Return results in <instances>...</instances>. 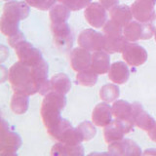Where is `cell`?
Returning a JSON list of instances; mask_svg holds the SVG:
<instances>
[{
    "instance_id": "10",
    "label": "cell",
    "mask_w": 156,
    "mask_h": 156,
    "mask_svg": "<svg viewBox=\"0 0 156 156\" xmlns=\"http://www.w3.org/2000/svg\"><path fill=\"white\" fill-rule=\"evenodd\" d=\"M124 61L132 66H140L147 60V52L140 45L128 41L122 51Z\"/></svg>"
},
{
    "instance_id": "22",
    "label": "cell",
    "mask_w": 156,
    "mask_h": 156,
    "mask_svg": "<svg viewBox=\"0 0 156 156\" xmlns=\"http://www.w3.org/2000/svg\"><path fill=\"white\" fill-rule=\"evenodd\" d=\"M51 91L66 95L70 91L71 81L66 73H58L50 79Z\"/></svg>"
},
{
    "instance_id": "35",
    "label": "cell",
    "mask_w": 156,
    "mask_h": 156,
    "mask_svg": "<svg viewBox=\"0 0 156 156\" xmlns=\"http://www.w3.org/2000/svg\"><path fill=\"white\" fill-rule=\"evenodd\" d=\"M148 136L150 138L151 140H153L154 143H156V123L153 128L148 131Z\"/></svg>"
},
{
    "instance_id": "27",
    "label": "cell",
    "mask_w": 156,
    "mask_h": 156,
    "mask_svg": "<svg viewBox=\"0 0 156 156\" xmlns=\"http://www.w3.org/2000/svg\"><path fill=\"white\" fill-rule=\"evenodd\" d=\"M120 90L119 87L117 86L115 83L114 84H105L104 85L100 90V97L101 101L105 102H112L115 101L119 98Z\"/></svg>"
},
{
    "instance_id": "8",
    "label": "cell",
    "mask_w": 156,
    "mask_h": 156,
    "mask_svg": "<svg viewBox=\"0 0 156 156\" xmlns=\"http://www.w3.org/2000/svg\"><path fill=\"white\" fill-rule=\"evenodd\" d=\"M51 29L56 46L62 51L69 50L73 45L74 37L67 23H52Z\"/></svg>"
},
{
    "instance_id": "3",
    "label": "cell",
    "mask_w": 156,
    "mask_h": 156,
    "mask_svg": "<svg viewBox=\"0 0 156 156\" xmlns=\"http://www.w3.org/2000/svg\"><path fill=\"white\" fill-rule=\"evenodd\" d=\"M8 80L14 92L23 93L31 96L38 93V88L34 82L31 66L18 62L10 67L8 72Z\"/></svg>"
},
{
    "instance_id": "20",
    "label": "cell",
    "mask_w": 156,
    "mask_h": 156,
    "mask_svg": "<svg viewBox=\"0 0 156 156\" xmlns=\"http://www.w3.org/2000/svg\"><path fill=\"white\" fill-rule=\"evenodd\" d=\"M52 155H67V156H82L84 155V148L81 144L70 145L62 141L55 144L52 147Z\"/></svg>"
},
{
    "instance_id": "32",
    "label": "cell",
    "mask_w": 156,
    "mask_h": 156,
    "mask_svg": "<svg viewBox=\"0 0 156 156\" xmlns=\"http://www.w3.org/2000/svg\"><path fill=\"white\" fill-rule=\"evenodd\" d=\"M58 1L65 4L71 11H78V10L86 8L88 5L91 4L92 0H58Z\"/></svg>"
},
{
    "instance_id": "23",
    "label": "cell",
    "mask_w": 156,
    "mask_h": 156,
    "mask_svg": "<svg viewBox=\"0 0 156 156\" xmlns=\"http://www.w3.org/2000/svg\"><path fill=\"white\" fill-rule=\"evenodd\" d=\"M28 105L29 96L27 94H23V93L15 92L11 100V109L14 113L19 115L26 113L28 109Z\"/></svg>"
},
{
    "instance_id": "26",
    "label": "cell",
    "mask_w": 156,
    "mask_h": 156,
    "mask_svg": "<svg viewBox=\"0 0 156 156\" xmlns=\"http://www.w3.org/2000/svg\"><path fill=\"white\" fill-rule=\"evenodd\" d=\"M98 81V73L92 68H87L82 71L77 72L76 83L84 87L94 86Z\"/></svg>"
},
{
    "instance_id": "9",
    "label": "cell",
    "mask_w": 156,
    "mask_h": 156,
    "mask_svg": "<svg viewBox=\"0 0 156 156\" xmlns=\"http://www.w3.org/2000/svg\"><path fill=\"white\" fill-rule=\"evenodd\" d=\"M19 58V61L28 66H34L43 60L41 52L33 47L31 43L23 40L14 48Z\"/></svg>"
},
{
    "instance_id": "34",
    "label": "cell",
    "mask_w": 156,
    "mask_h": 156,
    "mask_svg": "<svg viewBox=\"0 0 156 156\" xmlns=\"http://www.w3.org/2000/svg\"><path fill=\"white\" fill-rule=\"evenodd\" d=\"M100 3L104 6L106 10H108V11H110V10L117 6L119 3V0H100Z\"/></svg>"
},
{
    "instance_id": "1",
    "label": "cell",
    "mask_w": 156,
    "mask_h": 156,
    "mask_svg": "<svg viewBox=\"0 0 156 156\" xmlns=\"http://www.w3.org/2000/svg\"><path fill=\"white\" fill-rule=\"evenodd\" d=\"M29 5L23 1H8L4 5L0 21L1 31L5 35L12 36L20 32L19 24L22 20L29 16Z\"/></svg>"
},
{
    "instance_id": "19",
    "label": "cell",
    "mask_w": 156,
    "mask_h": 156,
    "mask_svg": "<svg viewBox=\"0 0 156 156\" xmlns=\"http://www.w3.org/2000/svg\"><path fill=\"white\" fill-rule=\"evenodd\" d=\"M112 113L115 116V118L134 122L133 119V104L123 101V100H116L112 105Z\"/></svg>"
},
{
    "instance_id": "24",
    "label": "cell",
    "mask_w": 156,
    "mask_h": 156,
    "mask_svg": "<svg viewBox=\"0 0 156 156\" xmlns=\"http://www.w3.org/2000/svg\"><path fill=\"white\" fill-rule=\"evenodd\" d=\"M70 11L71 10L67 6H66L65 4H55L50 9V12H49L51 22L54 23L67 22V20L69 19L70 16Z\"/></svg>"
},
{
    "instance_id": "29",
    "label": "cell",
    "mask_w": 156,
    "mask_h": 156,
    "mask_svg": "<svg viewBox=\"0 0 156 156\" xmlns=\"http://www.w3.org/2000/svg\"><path fill=\"white\" fill-rule=\"evenodd\" d=\"M123 28L124 27H122L121 24L118 23H116L113 20H109L107 21L105 26L102 27V31L105 37H120L123 35Z\"/></svg>"
},
{
    "instance_id": "18",
    "label": "cell",
    "mask_w": 156,
    "mask_h": 156,
    "mask_svg": "<svg viewBox=\"0 0 156 156\" xmlns=\"http://www.w3.org/2000/svg\"><path fill=\"white\" fill-rule=\"evenodd\" d=\"M130 70L128 66L123 62H116L110 66L108 78L115 84H124L129 79Z\"/></svg>"
},
{
    "instance_id": "37",
    "label": "cell",
    "mask_w": 156,
    "mask_h": 156,
    "mask_svg": "<svg viewBox=\"0 0 156 156\" xmlns=\"http://www.w3.org/2000/svg\"><path fill=\"white\" fill-rule=\"evenodd\" d=\"M154 36H155V41H156V32H155V34H154Z\"/></svg>"
},
{
    "instance_id": "33",
    "label": "cell",
    "mask_w": 156,
    "mask_h": 156,
    "mask_svg": "<svg viewBox=\"0 0 156 156\" xmlns=\"http://www.w3.org/2000/svg\"><path fill=\"white\" fill-rule=\"evenodd\" d=\"M23 40H26V39H24L23 33H22L21 31L18 32L17 34H15V35H12V36L8 37V42L10 44V46L13 47V48H15L18 45V44L23 42Z\"/></svg>"
},
{
    "instance_id": "11",
    "label": "cell",
    "mask_w": 156,
    "mask_h": 156,
    "mask_svg": "<svg viewBox=\"0 0 156 156\" xmlns=\"http://www.w3.org/2000/svg\"><path fill=\"white\" fill-rule=\"evenodd\" d=\"M156 0H136L131 5L133 17L140 23H147L155 15Z\"/></svg>"
},
{
    "instance_id": "4",
    "label": "cell",
    "mask_w": 156,
    "mask_h": 156,
    "mask_svg": "<svg viewBox=\"0 0 156 156\" xmlns=\"http://www.w3.org/2000/svg\"><path fill=\"white\" fill-rule=\"evenodd\" d=\"M22 145V138L13 130L6 121L2 119L0 133V154L3 156L17 155L18 149Z\"/></svg>"
},
{
    "instance_id": "12",
    "label": "cell",
    "mask_w": 156,
    "mask_h": 156,
    "mask_svg": "<svg viewBox=\"0 0 156 156\" xmlns=\"http://www.w3.org/2000/svg\"><path fill=\"white\" fill-rule=\"evenodd\" d=\"M84 16L88 23L95 28H101L107 22L106 9L101 3L94 2L89 4L85 9Z\"/></svg>"
},
{
    "instance_id": "15",
    "label": "cell",
    "mask_w": 156,
    "mask_h": 156,
    "mask_svg": "<svg viewBox=\"0 0 156 156\" xmlns=\"http://www.w3.org/2000/svg\"><path fill=\"white\" fill-rule=\"evenodd\" d=\"M112 107L108 102H101L95 106L92 112V121L99 127H105L112 121Z\"/></svg>"
},
{
    "instance_id": "17",
    "label": "cell",
    "mask_w": 156,
    "mask_h": 156,
    "mask_svg": "<svg viewBox=\"0 0 156 156\" xmlns=\"http://www.w3.org/2000/svg\"><path fill=\"white\" fill-rule=\"evenodd\" d=\"M110 58L108 53L105 51H96L92 54L91 68L98 74L108 73L110 68Z\"/></svg>"
},
{
    "instance_id": "16",
    "label": "cell",
    "mask_w": 156,
    "mask_h": 156,
    "mask_svg": "<svg viewBox=\"0 0 156 156\" xmlns=\"http://www.w3.org/2000/svg\"><path fill=\"white\" fill-rule=\"evenodd\" d=\"M133 119L135 125H136L141 130L147 132L152 129L156 123L153 117H151L139 102L133 104Z\"/></svg>"
},
{
    "instance_id": "6",
    "label": "cell",
    "mask_w": 156,
    "mask_h": 156,
    "mask_svg": "<svg viewBox=\"0 0 156 156\" xmlns=\"http://www.w3.org/2000/svg\"><path fill=\"white\" fill-rule=\"evenodd\" d=\"M154 30L149 22L140 23L138 21H131L123 28V35L130 42L138 40H146L153 36Z\"/></svg>"
},
{
    "instance_id": "13",
    "label": "cell",
    "mask_w": 156,
    "mask_h": 156,
    "mask_svg": "<svg viewBox=\"0 0 156 156\" xmlns=\"http://www.w3.org/2000/svg\"><path fill=\"white\" fill-rule=\"evenodd\" d=\"M108 153L112 155H140L141 149L135 141L123 139L109 144Z\"/></svg>"
},
{
    "instance_id": "7",
    "label": "cell",
    "mask_w": 156,
    "mask_h": 156,
    "mask_svg": "<svg viewBox=\"0 0 156 156\" xmlns=\"http://www.w3.org/2000/svg\"><path fill=\"white\" fill-rule=\"evenodd\" d=\"M78 45L88 51H102L105 46V36L94 29H84L78 36Z\"/></svg>"
},
{
    "instance_id": "30",
    "label": "cell",
    "mask_w": 156,
    "mask_h": 156,
    "mask_svg": "<svg viewBox=\"0 0 156 156\" xmlns=\"http://www.w3.org/2000/svg\"><path fill=\"white\" fill-rule=\"evenodd\" d=\"M95 124L91 123L89 121H84L78 125V130L81 132V134L84 138V140H91L97 134V130L95 128Z\"/></svg>"
},
{
    "instance_id": "2",
    "label": "cell",
    "mask_w": 156,
    "mask_h": 156,
    "mask_svg": "<svg viewBox=\"0 0 156 156\" xmlns=\"http://www.w3.org/2000/svg\"><path fill=\"white\" fill-rule=\"evenodd\" d=\"M66 105V95L50 91L45 95L41 105L40 114L47 132L51 131L62 121L61 111Z\"/></svg>"
},
{
    "instance_id": "25",
    "label": "cell",
    "mask_w": 156,
    "mask_h": 156,
    "mask_svg": "<svg viewBox=\"0 0 156 156\" xmlns=\"http://www.w3.org/2000/svg\"><path fill=\"white\" fill-rule=\"evenodd\" d=\"M58 140L66 144L77 145L81 144L82 141H84V138H83L81 132L78 130V128H73L71 126L63 132Z\"/></svg>"
},
{
    "instance_id": "21",
    "label": "cell",
    "mask_w": 156,
    "mask_h": 156,
    "mask_svg": "<svg viewBox=\"0 0 156 156\" xmlns=\"http://www.w3.org/2000/svg\"><path fill=\"white\" fill-rule=\"evenodd\" d=\"M109 14L111 19L121 24L122 27H125L126 24H128L133 18L131 7L127 6V5H117L110 10Z\"/></svg>"
},
{
    "instance_id": "5",
    "label": "cell",
    "mask_w": 156,
    "mask_h": 156,
    "mask_svg": "<svg viewBox=\"0 0 156 156\" xmlns=\"http://www.w3.org/2000/svg\"><path fill=\"white\" fill-rule=\"evenodd\" d=\"M134 123L130 121H125L121 119H115L111 123L105 127L104 138L106 144H112L124 139L126 134H129L134 129Z\"/></svg>"
},
{
    "instance_id": "38",
    "label": "cell",
    "mask_w": 156,
    "mask_h": 156,
    "mask_svg": "<svg viewBox=\"0 0 156 156\" xmlns=\"http://www.w3.org/2000/svg\"><path fill=\"white\" fill-rule=\"evenodd\" d=\"M4 1H9V0H4Z\"/></svg>"
},
{
    "instance_id": "14",
    "label": "cell",
    "mask_w": 156,
    "mask_h": 156,
    "mask_svg": "<svg viewBox=\"0 0 156 156\" xmlns=\"http://www.w3.org/2000/svg\"><path fill=\"white\" fill-rule=\"evenodd\" d=\"M92 54L84 48H75L70 54V66L76 72L82 71L91 67Z\"/></svg>"
},
{
    "instance_id": "28",
    "label": "cell",
    "mask_w": 156,
    "mask_h": 156,
    "mask_svg": "<svg viewBox=\"0 0 156 156\" xmlns=\"http://www.w3.org/2000/svg\"><path fill=\"white\" fill-rule=\"evenodd\" d=\"M128 42V40L125 38L124 35H122L120 37H105V50L108 54H113V53H118L123 51V48L126 45V43Z\"/></svg>"
},
{
    "instance_id": "31",
    "label": "cell",
    "mask_w": 156,
    "mask_h": 156,
    "mask_svg": "<svg viewBox=\"0 0 156 156\" xmlns=\"http://www.w3.org/2000/svg\"><path fill=\"white\" fill-rule=\"evenodd\" d=\"M57 1L58 0H26V2L29 6L41 10V11L50 10L56 4Z\"/></svg>"
},
{
    "instance_id": "36",
    "label": "cell",
    "mask_w": 156,
    "mask_h": 156,
    "mask_svg": "<svg viewBox=\"0 0 156 156\" xmlns=\"http://www.w3.org/2000/svg\"><path fill=\"white\" fill-rule=\"evenodd\" d=\"M149 23L151 24V27H152L153 30H154V34H155V32H156V15H154L153 18L150 20Z\"/></svg>"
}]
</instances>
